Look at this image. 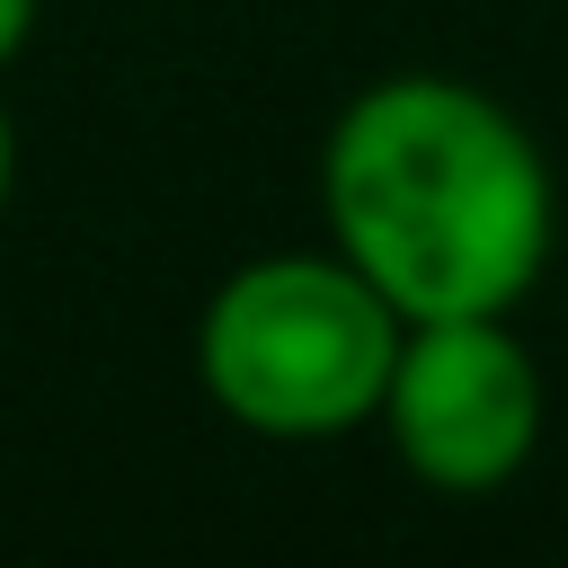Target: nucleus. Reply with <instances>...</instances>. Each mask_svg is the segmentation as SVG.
Here are the masks:
<instances>
[{
	"label": "nucleus",
	"instance_id": "2",
	"mask_svg": "<svg viewBox=\"0 0 568 568\" xmlns=\"http://www.w3.org/2000/svg\"><path fill=\"white\" fill-rule=\"evenodd\" d=\"M399 311L320 240L240 257L195 311V382L257 444H337L373 426Z\"/></svg>",
	"mask_w": 568,
	"mask_h": 568
},
{
	"label": "nucleus",
	"instance_id": "1",
	"mask_svg": "<svg viewBox=\"0 0 568 568\" xmlns=\"http://www.w3.org/2000/svg\"><path fill=\"white\" fill-rule=\"evenodd\" d=\"M320 222L399 320L524 311L559 240V178L497 89L382 71L320 142Z\"/></svg>",
	"mask_w": 568,
	"mask_h": 568
},
{
	"label": "nucleus",
	"instance_id": "3",
	"mask_svg": "<svg viewBox=\"0 0 568 568\" xmlns=\"http://www.w3.org/2000/svg\"><path fill=\"white\" fill-rule=\"evenodd\" d=\"M541 364L515 337V311H453L408 320L373 426L390 435L399 470L435 497H497L541 453Z\"/></svg>",
	"mask_w": 568,
	"mask_h": 568
},
{
	"label": "nucleus",
	"instance_id": "4",
	"mask_svg": "<svg viewBox=\"0 0 568 568\" xmlns=\"http://www.w3.org/2000/svg\"><path fill=\"white\" fill-rule=\"evenodd\" d=\"M27 36H36V0H0V71L27 53Z\"/></svg>",
	"mask_w": 568,
	"mask_h": 568
},
{
	"label": "nucleus",
	"instance_id": "5",
	"mask_svg": "<svg viewBox=\"0 0 568 568\" xmlns=\"http://www.w3.org/2000/svg\"><path fill=\"white\" fill-rule=\"evenodd\" d=\"M9 186H18V133H9V106H0V213H9Z\"/></svg>",
	"mask_w": 568,
	"mask_h": 568
}]
</instances>
